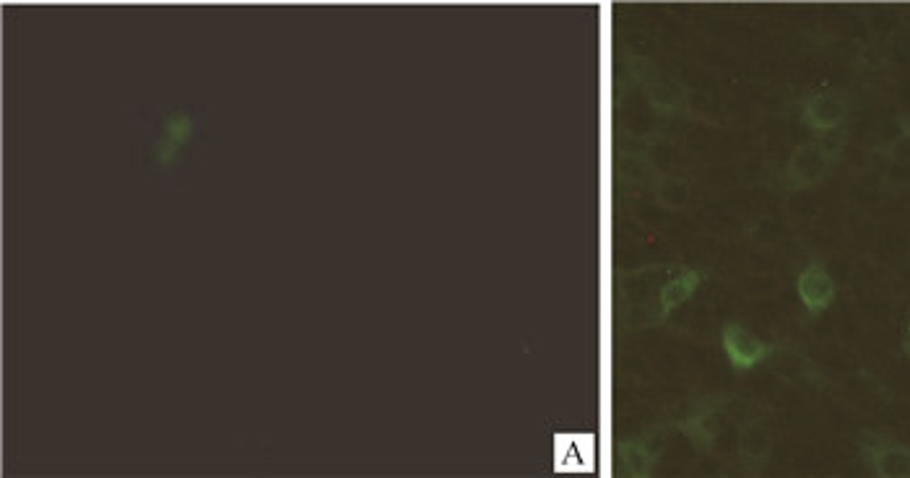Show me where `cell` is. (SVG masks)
<instances>
[{"label":"cell","mask_w":910,"mask_h":478,"mask_svg":"<svg viewBox=\"0 0 910 478\" xmlns=\"http://www.w3.org/2000/svg\"><path fill=\"white\" fill-rule=\"evenodd\" d=\"M721 346L734 372H752L754 367L765 364L775 354V346L757 338L752 330L739 323L723 325Z\"/></svg>","instance_id":"cell-2"},{"label":"cell","mask_w":910,"mask_h":478,"mask_svg":"<svg viewBox=\"0 0 910 478\" xmlns=\"http://www.w3.org/2000/svg\"><path fill=\"white\" fill-rule=\"evenodd\" d=\"M645 89H648L650 104H653L658 112H663V115H666V112L679 110V104H682L684 97H687V91H684L682 84H676V81H671V78H663V76H658L656 81L645 86Z\"/></svg>","instance_id":"cell-11"},{"label":"cell","mask_w":910,"mask_h":478,"mask_svg":"<svg viewBox=\"0 0 910 478\" xmlns=\"http://www.w3.org/2000/svg\"><path fill=\"white\" fill-rule=\"evenodd\" d=\"M739 458L752 468H762L773 455V432L767 427V421L749 419L739 432L736 440Z\"/></svg>","instance_id":"cell-8"},{"label":"cell","mask_w":910,"mask_h":478,"mask_svg":"<svg viewBox=\"0 0 910 478\" xmlns=\"http://www.w3.org/2000/svg\"><path fill=\"white\" fill-rule=\"evenodd\" d=\"M848 117V99L835 89H817L801 104V120L812 133H832L845 123Z\"/></svg>","instance_id":"cell-3"},{"label":"cell","mask_w":910,"mask_h":478,"mask_svg":"<svg viewBox=\"0 0 910 478\" xmlns=\"http://www.w3.org/2000/svg\"><path fill=\"white\" fill-rule=\"evenodd\" d=\"M903 354L910 359V323L905 325V333H903Z\"/></svg>","instance_id":"cell-12"},{"label":"cell","mask_w":910,"mask_h":478,"mask_svg":"<svg viewBox=\"0 0 910 478\" xmlns=\"http://www.w3.org/2000/svg\"><path fill=\"white\" fill-rule=\"evenodd\" d=\"M728 421L731 416L718 406H705L700 411H695L687 419L676 421V427L682 429L687 434V440L700 450V453H715V447H718V440L726 432Z\"/></svg>","instance_id":"cell-5"},{"label":"cell","mask_w":910,"mask_h":478,"mask_svg":"<svg viewBox=\"0 0 910 478\" xmlns=\"http://www.w3.org/2000/svg\"><path fill=\"white\" fill-rule=\"evenodd\" d=\"M653 195H656L658 206L666 208V211H682V208H687L692 190H689V182L682 177L661 175L653 182Z\"/></svg>","instance_id":"cell-10"},{"label":"cell","mask_w":910,"mask_h":478,"mask_svg":"<svg viewBox=\"0 0 910 478\" xmlns=\"http://www.w3.org/2000/svg\"><path fill=\"white\" fill-rule=\"evenodd\" d=\"M832 167V151L819 141H804L786 162V182L791 190H809L825 180Z\"/></svg>","instance_id":"cell-1"},{"label":"cell","mask_w":910,"mask_h":478,"mask_svg":"<svg viewBox=\"0 0 910 478\" xmlns=\"http://www.w3.org/2000/svg\"><path fill=\"white\" fill-rule=\"evenodd\" d=\"M796 294H799L804 310L812 317H817L832 307V302L838 297V284L827 273V268L812 263L806 265L804 271L799 273V278H796Z\"/></svg>","instance_id":"cell-4"},{"label":"cell","mask_w":910,"mask_h":478,"mask_svg":"<svg viewBox=\"0 0 910 478\" xmlns=\"http://www.w3.org/2000/svg\"><path fill=\"white\" fill-rule=\"evenodd\" d=\"M663 453V437L661 432H650L645 437H640L637 442H630V445L624 447V466H627V473L632 476H645L650 473V468L656 466V460L661 458Z\"/></svg>","instance_id":"cell-9"},{"label":"cell","mask_w":910,"mask_h":478,"mask_svg":"<svg viewBox=\"0 0 910 478\" xmlns=\"http://www.w3.org/2000/svg\"><path fill=\"white\" fill-rule=\"evenodd\" d=\"M702 273L695 271V268H679L674 276L666 281V284L658 289L656 294V323H663L666 317L674 315L684 302L695 297V291L700 289L702 284Z\"/></svg>","instance_id":"cell-7"},{"label":"cell","mask_w":910,"mask_h":478,"mask_svg":"<svg viewBox=\"0 0 910 478\" xmlns=\"http://www.w3.org/2000/svg\"><path fill=\"white\" fill-rule=\"evenodd\" d=\"M864 460L879 478H910V447L892 440H871L864 445Z\"/></svg>","instance_id":"cell-6"}]
</instances>
